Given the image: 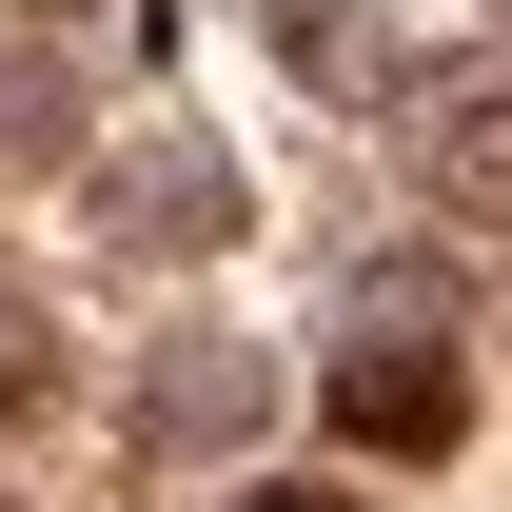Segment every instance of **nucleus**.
<instances>
[{
	"instance_id": "obj_1",
	"label": "nucleus",
	"mask_w": 512,
	"mask_h": 512,
	"mask_svg": "<svg viewBox=\"0 0 512 512\" xmlns=\"http://www.w3.org/2000/svg\"><path fill=\"white\" fill-rule=\"evenodd\" d=\"M335 434H355V453H394V473H434V453L473 434V394H453V355H394V335H375V355L335 375Z\"/></svg>"
},
{
	"instance_id": "obj_2",
	"label": "nucleus",
	"mask_w": 512,
	"mask_h": 512,
	"mask_svg": "<svg viewBox=\"0 0 512 512\" xmlns=\"http://www.w3.org/2000/svg\"><path fill=\"white\" fill-rule=\"evenodd\" d=\"M217 217H237L217 158H138V178H99V237H217Z\"/></svg>"
},
{
	"instance_id": "obj_3",
	"label": "nucleus",
	"mask_w": 512,
	"mask_h": 512,
	"mask_svg": "<svg viewBox=\"0 0 512 512\" xmlns=\"http://www.w3.org/2000/svg\"><path fill=\"white\" fill-rule=\"evenodd\" d=\"M434 178H453V217H493V99L453 79V119H434Z\"/></svg>"
},
{
	"instance_id": "obj_4",
	"label": "nucleus",
	"mask_w": 512,
	"mask_h": 512,
	"mask_svg": "<svg viewBox=\"0 0 512 512\" xmlns=\"http://www.w3.org/2000/svg\"><path fill=\"white\" fill-rule=\"evenodd\" d=\"M40 394H60V335H40L20 296H0V414H40Z\"/></svg>"
},
{
	"instance_id": "obj_5",
	"label": "nucleus",
	"mask_w": 512,
	"mask_h": 512,
	"mask_svg": "<svg viewBox=\"0 0 512 512\" xmlns=\"http://www.w3.org/2000/svg\"><path fill=\"white\" fill-rule=\"evenodd\" d=\"M256 512H335V493H256Z\"/></svg>"
}]
</instances>
